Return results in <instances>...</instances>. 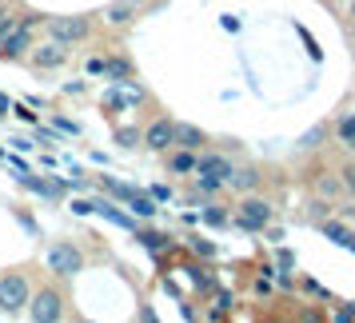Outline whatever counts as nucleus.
Instances as JSON below:
<instances>
[{"label":"nucleus","instance_id":"nucleus-1","mask_svg":"<svg viewBox=\"0 0 355 323\" xmlns=\"http://www.w3.org/2000/svg\"><path fill=\"white\" fill-rule=\"evenodd\" d=\"M24 311H28L33 323H56V320H64V295L56 288H40L36 295H28Z\"/></svg>","mask_w":355,"mask_h":323},{"label":"nucleus","instance_id":"nucleus-2","mask_svg":"<svg viewBox=\"0 0 355 323\" xmlns=\"http://www.w3.org/2000/svg\"><path fill=\"white\" fill-rule=\"evenodd\" d=\"M28 295H33V288H28V279H24L20 272L0 275V311H4V315H17V311H24Z\"/></svg>","mask_w":355,"mask_h":323},{"label":"nucleus","instance_id":"nucleus-3","mask_svg":"<svg viewBox=\"0 0 355 323\" xmlns=\"http://www.w3.org/2000/svg\"><path fill=\"white\" fill-rule=\"evenodd\" d=\"M84 268V256L76 243H52L49 247V272L60 275V279H72V275Z\"/></svg>","mask_w":355,"mask_h":323},{"label":"nucleus","instance_id":"nucleus-4","mask_svg":"<svg viewBox=\"0 0 355 323\" xmlns=\"http://www.w3.org/2000/svg\"><path fill=\"white\" fill-rule=\"evenodd\" d=\"M92 33V24H88V17H49V36L56 40V44H76V40H84V36Z\"/></svg>","mask_w":355,"mask_h":323},{"label":"nucleus","instance_id":"nucleus-5","mask_svg":"<svg viewBox=\"0 0 355 323\" xmlns=\"http://www.w3.org/2000/svg\"><path fill=\"white\" fill-rule=\"evenodd\" d=\"M236 224L248 227V232H263V227L272 224V204H268V200H259V195H248V200H240Z\"/></svg>","mask_w":355,"mask_h":323},{"label":"nucleus","instance_id":"nucleus-6","mask_svg":"<svg viewBox=\"0 0 355 323\" xmlns=\"http://www.w3.org/2000/svg\"><path fill=\"white\" fill-rule=\"evenodd\" d=\"M33 24H36V17L17 20V28L0 40V60H17V56H24V52L33 49Z\"/></svg>","mask_w":355,"mask_h":323},{"label":"nucleus","instance_id":"nucleus-7","mask_svg":"<svg viewBox=\"0 0 355 323\" xmlns=\"http://www.w3.org/2000/svg\"><path fill=\"white\" fill-rule=\"evenodd\" d=\"M144 144L152 148V152H168V148H176V124H172V120H156V124L144 132Z\"/></svg>","mask_w":355,"mask_h":323},{"label":"nucleus","instance_id":"nucleus-8","mask_svg":"<svg viewBox=\"0 0 355 323\" xmlns=\"http://www.w3.org/2000/svg\"><path fill=\"white\" fill-rule=\"evenodd\" d=\"M192 172H204V176L227 180V176H232V160L216 156V152H204V156H196V168H192Z\"/></svg>","mask_w":355,"mask_h":323},{"label":"nucleus","instance_id":"nucleus-9","mask_svg":"<svg viewBox=\"0 0 355 323\" xmlns=\"http://www.w3.org/2000/svg\"><path fill=\"white\" fill-rule=\"evenodd\" d=\"M140 4H144V0H112V4L104 8V20H108V24H128V20L140 12Z\"/></svg>","mask_w":355,"mask_h":323},{"label":"nucleus","instance_id":"nucleus-10","mask_svg":"<svg viewBox=\"0 0 355 323\" xmlns=\"http://www.w3.org/2000/svg\"><path fill=\"white\" fill-rule=\"evenodd\" d=\"M224 184L227 188H236V192H256L259 176H256V168H232V176H227Z\"/></svg>","mask_w":355,"mask_h":323},{"label":"nucleus","instance_id":"nucleus-11","mask_svg":"<svg viewBox=\"0 0 355 323\" xmlns=\"http://www.w3.org/2000/svg\"><path fill=\"white\" fill-rule=\"evenodd\" d=\"M64 56H68V49L64 44H56V40H52V44H44V49H36V64L40 68H56V64H64Z\"/></svg>","mask_w":355,"mask_h":323},{"label":"nucleus","instance_id":"nucleus-12","mask_svg":"<svg viewBox=\"0 0 355 323\" xmlns=\"http://www.w3.org/2000/svg\"><path fill=\"white\" fill-rule=\"evenodd\" d=\"M200 144H204V132L196 128V124H176V148H184V152H196Z\"/></svg>","mask_w":355,"mask_h":323},{"label":"nucleus","instance_id":"nucleus-13","mask_svg":"<svg viewBox=\"0 0 355 323\" xmlns=\"http://www.w3.org/2000/svg\"><path fill=\"white\" fill-rule=\"evenodd\" d=\"M128 208L136 211L140 220H152V216H156V200H152V195H140V192H132V195H128Z\"/></svg>","mask_w":355,"mask_h":323},{"label":"nucleus","instance_id":"nucleus-14","mask_svg":"<svg viewBox=\"0 0 355 323\" xmlns=\"http://www.w3.org/2000/svg\"><path fill=\"white\" fill-rule=\"evenodd\" d=\"M100 72H104V76H112V80H128L132 64H128V60H100Z\"/></svg>","mask_w":355,"mask_h":323},{"label":"nucleus","instance_id":"nucleus-15","mask_svg":"<svg viewBox=\"0 0 355 323\" xmlns=\"http://www.w3.org/2000/svg\"><path fill=\"white\" fill-rule=\"evenodd\" d=\"M92 211H100V216H104L108 224H116V227H132V220L124 216V211H116L112 204H92Z\"/></svg>","mask_w":355,"mask_h":323},{"label":"nucleus","instance_id":"nucleus-16","mask_svg":"<svg viewBox=\"0 0 355 323\" xmlns=\"http://www.w3.org/2000/svg\"><path fill=\"white\" fill-rule=\"evenodd\" d=\"M320 232L327 236V240H336V243H347V240H352V232H347L343 224H336V220H327V224H320Z\"/></svg>","mask_w":355,"mask_h":323},{"label":"nucleus","instance_id":"nucleus-17","mask_svg":"<svg viewBox=\"0 0 355 323\" xmlns=\"http://www.w3.org/2000/svg\"><path fill=\"white\" fill-rule=\"evenodd\" d=\"M339 140H343V148H355V112L339 120Z\"/></svg>","mask_w":355,"mask_h":323},{"label":"nucleus","instance_id":"nucleus-18","mask_svg":"<svg viewBox=\"0 0 355 323\" xmlns=\"http://www.w3.org/2000/svg\"><path fill=\"white\" fill-rule=\"evenodd\" d=\"M323 136H327V128H311V132H304V136L295 140V148H300V152H311V148H320Z\"/></svg>","mask_w":355,"mask_h":323},{"label":"nucleus","instance_id":"nucleus-19","mask_svg":"<svg viewBox=\"0 0 355 323\" xmlns=\"http://www.w3.org/2000/svg\"><path fill=\"white\" fill-rule=\"evenodd\" d=\"M200 220H204V224H211V227H224L227 224V211H220L216 204H208V208L200 211Z\"/></svg>","mask_w":355,"mask_h":323},{"label":"nucleus","instance_id":"nucleus-20","mask_svg":"<svg viewBox=\"0 0 355 323\" xmlns=\"http://www.w3.org/2000/svg\"><path fill=\"white\" fill-rule=\"evenodd\" d=\"M24 188H33V192H40V195H56V184H49V180H33L28 172H24Z\"/></svg>","mask_w":355,"mask_h":323},{"label":"nucleus","instance_id":"nucleus-21","mask_svg":"<svg viewBox=\"0 0 355 323\" xmlns=\"http://www.w3.org/2000/svg\"><path fill=\"white\" fill-rule=\"evenodd\" d=\"M196 188H200V192H220V188H224V180H216V176H204V172H196Z\"/></svg>","mask_w":355,"mask_h":323},{"label":"nucleus","instance_id":"nucleus-22","mask_svg":"<svg viewBox=\"0 0 355 323\" xmlns=\"http://www.w3.org/2000/svg\"><path fill=\"white\" fill-rule=\"evenodd\" d=\"M192 168H196L192 152H176V156H172V172H192Z\"/></svg>","mask_w":355,"mask_h":323},{"label":"nucleus","instance_id":"nucleus-23","mask_svg":"<svg viewBox=\"0 0 355 323\" xmlns=\"http://www.w3.org/2000/svg\"><path fill=\"white\" fill-rule=\"evenodd\" d=\"M116 140H120L124 148H132L136 140H140V132H136V128H120V132H116Z\"/></svg>","mask_w":355,"mask_h":323},{"label":"nucleus","instance_id":"nucleus-24","mask_svg":"<svg viewBox=\"0 0 355 323\" xmlns=\"http://www.w3.org/2000/svg\"><path fill=\"white\" fill-rule=\"evenodd\" d=\"M136 240L144 247H164V236H152V232H136Z\"/></svg>","mask_w":355,"mask_h":323},{"label":"nucleus","instance_id":"nucleus-25","mask_svg":"<svg viewBox=\"0 0 355 323\" xmlns=\"http://www.w3.org/2000/svg\"><path fill=\"white\" fill-rule=\"evenodd\" d=\"M56 128H60V132H68V136H80V128H76L72 120H64V116H56Z\"/></svg>","mask_w":355,"mask_h":323},{"label":"nucleus","instance_id":"nucleus-26","mask_svg":"<svg viewBox=\"0 0 355 323\" xmlns=\"http://www.w3.org/2000/svg\"><path fill=\"white\" fill-rule=\"evenodd\" d=\"M343 188H347V192H355V164H347V168H343Z\"/></svg>","mask_w":355,"mask_h":323},{"label":"nucleus","instance_id":"nucleus-27","mask_svg":"<svg viewBox=\"0 0 355 323\" xmlns=\"http://www.w3.org/2000/svg\"><path fill=\"white\" fill-rule=\"evenodd\" d=\"M320 195H339V184L336 180H320Z\"/></svg>","mask_w":355,"mask_h":323},{"label":"nucleus","instance_id":"nucleus-28","mask_svg":"<svg viewBox=\"0 0 355 323\" xmlns=\"http://www.w3.org/2000/svg\"><path fill=\"white\" fill-rule=\"evenodd\" d=\"M216 304H220V311H227V307L236 304V295H232V291H220V295H216Z\"/></svg>","mask_w":355,"mask_h":323},{"label":"nucleus","instance_id":"nucleus-29","mask_svg":"<svg viewBox=\"0 0 355 323\" xmlns=\"http://www.w3.org/2000/svg\"><path fill=\"white\" fill-rule=\"evenodd\" d=\"M152 200H172V188H168V184H156V188H152Z\"/></svg>","mask_w":355,"mask_h":323},{"label":"nucleus","instance_id":"nucleus-30","mask_svg":"<svg viewBox=\"0 0 355 323\" xmlns=\"http://www.w3.org/2000/svg\"><path fill=\"white\" fill-rule=\"evenodd\" d=\"M72 211H76V216H88V211H92V204H88V200H76V204H72Z\"/></svg>","mask_w":355,"mask_h":323},{"label":"nucleus","instance_id":"nucleus-31","mask_svg":"<svg viewBox=\"0 0 355 323\" xmlns=\"http://www.w3.org/2000/svg\"><path fill=\"white\" fill-rule=\"evenodd\" d=\"M192 247H196V252H200V256H211V252H216L211 243H200V240H192Z\"/></svg>","mask_w":355,"mask_h":323},{"label":"nucleus","instance_id":"nucleus-32","mask_svg":"<svg viewBox=\"0 0 355 323\" xmlns=\"http://www.w3.org/2000/svg\"><path fill=\"white\" fill-rule=\"evenodd\" d=\"M336 320H355V307H339V311H336Z\"/></svg>","mask_w":355,"mask_h":323},{"label":"nucleus","instance_id":"nucleus-33","mask_svg":"<svg viewBox=\"0 0 355 323\" xmlns=\"http://www.w3.org/2000/svg\"><path fill=\"white\" fill-rule=\"evenodd\" d=\"M0 112H8V100H4V96H0Z\"/></svg>","mask_w":355,"mask_h":323},{"label":"nucleus","instance_id":"nucleus-34","mask_svg":"<svg viewBox=\"0 0 355 323\" xmlns=\"http://www.w3.org/2000/svg\"><path fill=\"white\" fill-rule=\"evenodd\" d=\"M352 17H355V4H352Z\"/></svg>","mask_w":355,"mask_h":323},{"label":"nucleus","instance_id":"nucleus-35","mask_svg":"<svg viewBox=\"0 0 355 323\" xmlns=\"http://www.w3.org/2000/svg\"><path fill=\"white\" fill-rule=\"evenodd\" d=\"M0 17H4V12H0Z\"/></svg>","mask_w":355,"mask_h":323}]
</instances>
